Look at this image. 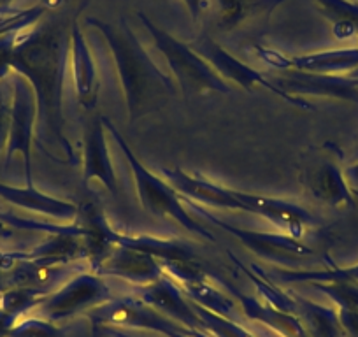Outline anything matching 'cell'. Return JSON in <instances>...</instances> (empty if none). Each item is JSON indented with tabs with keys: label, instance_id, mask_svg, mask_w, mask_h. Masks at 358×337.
Returning <instances> with one entry per match:
<instances>
[{
	"label": "cell",
	"instance_id": "836d02e7",
	"mask_svg": "<svg viewBox=\"0 0 358 337\" xmlns=\"http://www.w3.org/2000/svg\"><path fill=\"white\" fill-rule=\"evenodd\" d=\"M99 329H101V332L104 334V336L109 337H137L136 334L125 329H115V327H99Z\"/></svg>",
	"mask_w": 358,
	"mask_h": 337
},
{
	"label": "cell",
	"instance_id": "ac0fdd59",
	"mask_svg": "<svg viewBox=\"0 0 358 337\" xmlns=\"http://www.w3.org/2000/svg\"><path fill=\"white\" fill-rule=\"evenodd\" d=\"M223 32L267 27L273 13L288 0H216Z\"/></svg>",
	"mask_w": 358,
	"mask_h": 337
},
{
	"label": "cell",
	"instance_id": "f1b7e54d",
	"mask_svg": "<svg viewBox=\"0 0 358 337\" xmlns=\"http://www.w3.org/2000/svg\"><path fill=\"white\" fill-rule=\"evenodd\" d=\"M9 337H58L57 323L46 318H20Z\"/></svg>",
	"mask_w": 358,
	"mask_h": 337
},
{
	"label": "cell",
	"instance_id": "5bb4252c",
	"mask_svg": "<svg viewBox=\"0 0 358 337\" xmlns=\"http://www.w3.org/2000/svg\"><path fill=\"white\" fill-rule=\"evenodd\" d=\"M95 273L99 276H111L125 280L137 285L139 288L155 283L165 274L164 267L153 257L141 253V251L118 248L113 250L97 267Z\"/></svg>",
	"mask_w": 358,
	"mask_h": 337
},
{
	"label": "cell",
	"instance_id": "d6a6232c",
	"mask_svg": "<svg viewBox=\"0 0 358 337\" xmlns=\"http://www.w3.org/2000/svg\"><path fill=\"white\" fill-rule=\"evenodd\" d=\"M185 8L190 13L192 20H199L204 9L209 6V0H183Z\"/></svg>",
	"mask_w": 358,
	"mask_h": 337
},
{
	"label": "cell",
	"instance_id": "277c9868",
	"mask_svg": "<svg viewBox=\"0 0 358 337\" xmlns=\"http://www.w3.org/2000/svg\"><path fill=\"white\" fill-rule=\"evenodd\" d=\"M137 16L146 27L150 36L153 37L157 50L167 60L176 83L179 85L185 97H199V95H208L213 92L215 94H230L232 92L229 83L222 76H218V72L201 55L195 53L190 44L176 39L167 30L155 25L144 13H137Z\"/></svg>",
	"mask_w": 358,
	"mask_h": 337
},
{
	"label": "cell",
	"instance_id": "1f68e13d",
	"mask_svg": "<svg viewBox=\"0 0 358 337\" xmlns=\"http://www.w3.org/2000/svg\"><path fill=\"white\" fill-rule=\"evenodd\" d=\"M18 316L11 315V313L4 311L0 308V337H9L11 336L13 329H15L16 322H18Z\"/></svg>",
	"mask_w": 358,
	"mask_h": 337
},
{
	"label": "cell",
	"instance_id": "d6986e66",
	"mask_svg": "<svg viewBox=\"0 0 358 337\" xmlns=\"http://www.w3.org/2000/svg\"><path fill=\"white\" fill-rule=\"evenodd\" d=\"M0 199H4L15 208L51 216V218L62 220V222H74L79 211V206L55 199L39 192L36 187H27V185L25 187H11V185L0 183Z\"/></svg>",
	"mask_w": 358,
	"mask_h": 337
},
{
	"label": "cell",
	"instance_id": "2e32d148",
	"mask_svg": "<svg viewBox=\"0 0 358 337\" xmlns=\"http://www.w3.org/2000/svg\"><path fill=\"white\" fill-rule=\"evenodd\" d=\"M222 285L229 290L230 295H234V301L239 302L241 311L244 313V316H246L248 320L264 323L265 327H268L271 330L280 334L281 337H309V334L306 332L302 322L295 315L281 311V309L267 304V302L262 301V299L243 294V292L237 290L234 285H230L229 281L222 280Z\"/></svg>",
	"mask_w": 358,
	"mask_h": 337
},
{
	"label": "cell",
	"instance_id": "7c38bea8",
	"mask_svg": "<svg viewBox=\"0 0 358 337\" xmlns=\"http://www.w3.org/2000/svg\"><path fill=\"white\" fill-rule=\"evenodd\" d=\"M92 181H99L118 197L120 187L115 165L109 157L108 137H106L104 116H94L85 132V151H83V183L88 187Z\"/></svg>",
	"mask_w": 358,
	"mask_h": 337
},
{
	"label": "cell",
	"instance_id": "8fae6325",
	"mask_svg": "<svg viewBox=\"0 0 358 337\" xmlns=\"http://www.w3.org/2000/svg\"><path fill=\"white\" fill-rule=\"evenodd\" d=\"M255 50L271 67H276L280 71H304L334 76H344L348 72L358 71V46L316 51V53L299 55V57H287L280 51L264 50L260 46Z\"/></svg>",
	"mask_w": 358,
	"mask_h": 337
},
{
	"label": "cell",
	"instance_id": "603a6c76",
	"mask_svg": "<svg viewBox=\"0 0 358 337\" xmlns=\"http://www.w3.org/2000/svg\"><path fill=\"white\" fill-rule=\"evenodd\" d=\"M320 13L332 23L334 36L339 41L358 36V2L351 0H315Z\"/></svg>",
	"mask_w": 358,
	"mask_h": 337
},
{
	"label": "cell",
	"instance_id": "5b68a950",
	"mask_svg": "<svg viewBox=\"0 0 358 337\" xmlns=\"http://www.w3.org/2000/svg\"><path fill=\"white\" fill-rule=\"evenodd\" d=\"M90 320L97 327H115V329L125 330H148V332L162 334L165 337H176L179 334H187V336L197 337H209V334L197 332L174 320L167 318L146 304L144 301L127 297V299H111L106 304L99 306L94 311L88 313Z\"/></svg>",
	"mask_w": 358,
	"mask_h": 337
},
{
	"label": "cell",
	"instance_id": "52a82bcc",
	"mask_svg": "<svg viewBox=\"0 0 358 337\" xmlns=\"http://www.w3.org/2000/svg\"><path fill=\"white\" fill-rule=\"evenodd\" d=\"M192 50L197 55H201L216 72L218 76H222L227 83H236L244 90L251 92L255 87L267 88L268 92H273L274 95L283 99L288 104L295 106V108L306 109V111H315V106L311 102H308L306 99L294 97V95L285 94L281 88H278L274 83H271V79L265 78L262 72L255 71L250 65L243 64L241 60H237L230 51H227L225 48L220 46L215 39H213L209 34H202L195 43L190 44Z\"/></svg>",
	"mask_w": 358,
	"mask_h": 337
},
{
	"label": "cell",
	"instance_id": "4fadbf2b",
	"mask_svg": "<svg viewBox=\"0 0 358 337\" xmlns=\"http://www.w3.org/2000/svg\"><path fill=\"white\" fill-rule=\"evenodd\" d=\"M69 69L72 72L76 95L79 104L85 109H94L97 106L99 90H101V79H99L97 65L94 55L86 43L78 23V16L72 18L71 36H69Z\"/></svg>",
	"mask_w": 358,
	"mask_h": 337
},
{
	"label": "cell",
	"instance_id": "f35d334b",
	"mask_svg": "<svg viewBox=\"0 0 358 337\" xmlns=\"http://www.w3.org/2000/svg\"><path fill=\"white\" fill-rule=\"evenodd\" d=\"M351 192H353V197L358 199V188H353L351 187Z\"/></svg>",
	"mask_w": 358,
	"mask_h": 337
},
{
	"label": "cell",
	"instance_id": "ffe728a7",
	"mask_svg": "<svg viewBox=\"0 0 358 337\" xmlns=\"http://www.w3.org/2000/svg\"><path fill=\"white\" fill-rule=\"evenodd\" d=\"M308 187L318 201L334 208L353 206L355 197L346 174L332 162H323L308 178Z\"/></svg>",
	"mask_w": 358,
	"mask_h": 337
},
{
	"label": "cell",
	"instance_id": "74e56055",
	"mask_svg": "<svg viewBox=\"0 0 358 337\" xmlns=\"http://www.w3.org/2000/svg\"><path fill=\"white\" fill-rule=\"evenodd\" d=\"M11 4L13 0H0V6H2V8H11Z\"/></svg>",
	"mask_w": 358,
	"mask_h": 337
},
{
	"label": "cell",
	"instance_id": "6da1fadb",
	"mask_svg": "<svg viewBox=\"0 0 358 337\" xmlns=\"http://www.w3.org/2000/svg\"><path fill=\"white\" fill-rule=\"evenodd\" d=\"M71 27L58 18L41 22L27 34H18L11 53V71L25 78L37 101V137L41 151L50 157L51 146L64 155L65 165L78 164L65 136L64 92L69 71Z\"/></svg>",
	"mask_w": 358,
	"mask_h": 337
},
{
	"label": "cell",
	"instance_id": "4316f807",
	"mask_svg": "<svg viewBox=\"0 0 358 337\" xmlns=\"http://www.w3.org/2000/svg\"><path fill=\"white\" fill-rule=\"evenodd\" d=\"M313 288L322 292L336 304V309H357L358 311V285L348 281H330V283H311Z\"/></svg>",
	"mask_w": 358,
	"mask_h": 337
},
{
	"label": "cell",
	"instance_id": "d4e9b609",
	"mask_svg": "<svg viewBox=\"0 0 358 337\" xmlns=\"http://www.w3.org/2000/svg\"><path fill=\"white\" fill-rule=\"evenodd\" d=\"M46 295V292L36 288L13 287L8 288L4 294H0V308L18 318H23L30 309L39 308Z\"/></svg>",
	"mask_w": 358,
	"mask_h": 337
},
{
	"label": "cell",
	"instance_id": "f546056e",
	"mask_svg": "<svg viewBox=\"0 0 358 337\" xmlns=\"http://www.w3.org/2000/svg\"><path fill=\"white\" fill-rule=\"evenodd\" d=\"M18 34H9V36L0 37V79H4L11 72V53Z\"/></svg>",
	"mask_w": 358,
	"mask_h": 337
},
{
	"label": "cell",
	"instance_id": "8d00e7d4",
	"mask_svg": "<svg viewBox=\"0 0 358 337\" xmlns=\"http://www.w3.org/2000/svg\"><path fill=\"white\" fill-rule=\"evenodd\" d=\"M22 11V9H16V8H2V6H0V16L4 15V16H11V15H16V13H20Z\"/></svg>",
	"mask_w": 358,
	"mask_h": 337
},
{
	"label": "cell",
	"instance_id": "e0dca14e",
	"mask_svg": "<svg viewBox=\"0 0 358 337\" xmlns=\"http://www.w3.org/2000/svg\"><path fill=\"white\" fill-rule=\"evenodd\" d=\"M81 230V239L86 250V259L92 264V269L99 266L106 257L115 250V232L108 218L97 204L86 202L79 206L78 216L74 220Z\"/></svg>",
	"mask_w": 358,
	"mask_h": 337
},
{
	"label": "cell",
	"instance_id": "83f0119b",
	"mask_svg": "<svg viewBox=\"0 0 358 337\" xmlns=\"http://www.w3.org/2000/svg\"><path fill=\"white\" fill-rule=\"evenodd\" d=\"M46 13V6H34L30 9H22L16 15L0 22V37L9 36V34H18L27 30L29 27H34Z\"/></svg>",
	"mask_w": 358,
	"mask_h": 337
},
{
	"label": "cell",
	"instance_id": "4dcf8cb0",
	"mask_svg": "<svg viewBox=\"0 0 358 337\" xmlns=\"http://www.w3.org/2000/svg\"><path fill=\"white\" fill-rule=\"evenodd\" d=\"M339 323L346 337H358V311L357 309H337Z\"/></svg>",
	"mask_w": 358,
	"mask_h": 337
},
{
	"label": "cell",
	"instance_id": "30bf717a",
	"mask_svg": "<svg viewBox=\"0 0 358 337\" xmlns=\"http://www.w3.org/2000/svg\"><path fill=\"white\" fill-rule=\"evenodd\" d=\"M278 88L294 97H322L358 104V79L346 76L316 74V72L287 71L271 79Z\"/></svg>",
	"mask_w": 358,
	"mask_h": 337
},
{
	"label": "cell",
	"instance_id": "44dd1931",
	"mask_svg": "<svg viewBox=\"0 0 358 337\" xmlns=\"http://www.w3.org/2000/svg\"><path fill=\"white\" fill-rule=\"evenodd\" d=\"M294 301L297 306L295 315L302 322L309 337H346L339 323L337 309L322 306L301 295H294Z\"/></svg>",
	"mask_w": 358,
	"mask_h": 337
},
{
	"label": "cell",
	"instance_id": "7402d4cb",
	"mask_svg": "<svg viewBox=\"0 0 358 337\" xmlns=\"http://www.w3.org/2000/svg\"><path fill=\"white\" fill-rule=\"evenodd\" d=\"M185 297L194 304L215 313V315L223 316V318L236 320V301L227 294L220 292L218 288L213 287L206 278L195 281H187V283H178Z\"/></svg>",
	"mask_w": 358,
	"mask_h": 337
},
{
	"label": "cell",
	"instance_id": "7a4b0ae2",
	"mask_svg": "<svg viewBox=\"0 0 358 337\" xmlns=\"http://www.w3.org/2000/svg\"><path fill=\"white\" fill-rule=\"evenodd\" d=\"M86 25L101 32L111 50L132 125L144 116L167 108L169 102L178 97V87L172 78L151 60L125 18H120L118 27L99 18H86Z\"/></svg>",
	"mask_w": 358,
	"mask_h": 337
},
{
	"label": "cell",
	"instance_id": "8992f818",
	"mask_svg": "<svg viewBox=\"0 0 358 337\" xmlns=\"http://www.w3.org/2000/svg\"><path fill=\"white\" fill-rule=\"evenodd\" d=\"M183 199L188 204V208L194 209L199 216L206 220V222L213 223V225H218L220 229H223L225 232L232 234L241 244L248 248L250 251H253L255 255H258L260 259L268 260V262L281 264V266H299L301 262H304L306 259L313 257L315 251L309 246H306L301 239L294 236H288V234H271V232H258V230H248L241 229V227L230 225L225 220L218 218L216 215H213L211 211L204 208V206L195 204L190 199Z\"/></svg>",
	"mask_w": 358,
	"mask_h": 337
},
{
	"label": "cell",
	"instance_id": "9c48e42d",
	"mask_svg": "<svg viewBox=\"0 0 358 337\" xmlns=\"http://www.w3.org/2000/svg\"><path fill=\"white\" fill-rule=\"evenodd\" d=\"M37 130V101L32 87L25 78L16 74L13 79L9 132L6 141V164L20 153L25 162L27 187H34L32 178V143Z\"/></svg>",
	"mask_w": 358,
	"mask_h": 337
},
{
	"label": "cell",
	"instance_id": "484cf974",
	"mask_svg": "<svg viewBox=\"0 0 358 337\" xmlns=\"http://www.w3.org/2000/svg\"><path fill=\"white\" fill-rule=\"evenodd\" d=\"M194 304V302H192ZM195 313L201 318L202 329L209 334V336L215 337H255L246 327H243L241 323H237L236 320L223 318V316L215 315V313L208 311V309L201 308V306L194 304Z\"/></svg>",
	"mask_w": 358,
	"mask_h": 337
},
{
	"label": "cell",
	"instance_id": "3957f363",
	"mask_svg": "<svg viewBox=\"0 0 358 337\" xmlns=\"http://www.w3.org/2000/svg\"><path fill=\"white\" fill-rule=\"evenodd\" d=\"M104 125L106 130L111 132L113 139L116 141V144H118V148L123 151L127 162H129L130 171L134 174V181H136L137 195H139V201L143 204V208L150 215L158 216L162 220H171V222L178 223L179 227H183L185 230L192 232L194 236L215 243V234L208 227H204L197 220H194V216L188 213V209L181 204V195L171 185H167L165 181H162L160 178L151 173L150 168L137 158L132 148L129 146V143L123 139L122 132L116 129L115 123L109 118H106V116Z\"/></svg>",
	"mask_w": 358,
	"mask_h": 337
},
{
	"label": "cell",
	"instance_id": "e575fe53",
	"mask_svg": "<svg viewBox=\"0 0 358 337\" xmlns=\"http://www.w3.org/2000/svg\"><path fill=\"white\" fill-rule=\"evenodd\" d=\"M344 174H346L348 183H350L353 188H357L358 187V164L350 165V167L344 171Z\"/></svg>",
	"mask_w": 358,
	"mask_h": 337
},
{
	"label": "cell",
	"instance_id": "9a60e30c",
	"mask_svg": "<svg viewBox=\"0 0 358 337\" xmlns=\"http://www.w3.org/2000/svg\"><path fill=\"white\" fill-rule=\"evenodd\" d=\"M139 292L141 301L150 304L151 308L160 311L167 318L174 320V322L181 323V325L188 327L192 330H197V332H206L202 329L201 318L195 313L194 304L185 297V294L178 287V283L172 278H169L167 274H164L155 283L139 288Z\"/></svg>",
	"mask_w": 358,
	"mask_h": 337
},
{
	"label": "cell",
	"instance_id": "ba28073f",
	"mask_svg": "<svg viewBox=\"0 0 358 337\" xmlns=\"http://www.w3.org/2000/svg\"><path fill=\"white\" fill-rule=\"evenodd\" d=\"M111 299V290L99 274L83 273L48 294L37 309L43 318L60 323L83 311H94Z\"/></svg>",
	"mask_w": 358,
	"mask_h": 337
},
{
	"label": "cell",
	"instance_id": "cb8c5ba5",
	"mask_svg": "<svg viewBox=\"0 0 358 337\" xmlns=\"http://www.w3.org/2000/svg\"><path fill=\"white\" fill-rule=\"evenodd\" d=\"M274 278L283 283H330V281H348L358 285V264L348 267H327L316 271H276Z\"/></svg>",
	"mask_w": 358,
	"mask_h": 337
},
{
	"label": "cell",
	"instance_id": "d590c367",
	"mask_svg": "<svg viewBox=\"0 0 358 337\" xmlns=\"http://www.w3.org/2000/svg\"><path fill=\"white\" fill-rule=\"evenodd\" d=\"M11 234H13L11 227H8L4 222H2V220H0V239H4V237H9V236H11Z\"/></svg>",
	"mask_w": 358,
	"mask_h": 337
}]
</instances>
